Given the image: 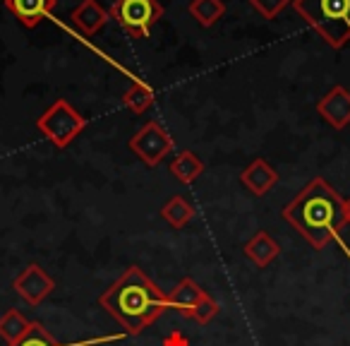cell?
I'll return each mask as SVG.
<instances>
[{
  "mask_svg": "<svg viewBox=\"0 0 350 346\" xmlns=\"http://www.w3.org/2000/svg\"><path fill=\"white\" fill-rule=\"evenodd\" d=\"M127 147H130V151L137 156V159L144 161L149 169H154V166H159L161 161L173 151L175 142L161 123L149 121L130 137Z\"/></svg>",
  "mask_w": 350,
  "mask_h": 346,
  "instance_id": "cell-6",
  "label": "cell"
},
{
  "mask_svg": "<svg viewBox=\"0 0 350 346\" xmlns=\"http://www.w3.org/2000/svg\"><path fill=\"white\" fill-rule=\"evenodd\" d=\"M317 113L329 123L334 130H343L350 125V92L340 84L331 87L317 101Z\"/></svg>",
  "mask_w": 350,
  "mask_h": 346,
  "instance_id": "cell-8",
  "label": "cell"
},
{
  "mask_svg": "<svg viewBox=\"0 0 350 346\" xmlns=\"http://www.w3.org/2000/svg\"><path fill=\"white\" fill-rule=\"evenodd\" d=\"M70 20H72V25L77 27L79 32H84L87 36H94L106 27V22L111 20V15H108L106 8L98 5V0H82V3L72 10Z\"/></svg>",
  "mask_w": 350,
  "mask_h": 346,
  "instance_id": "cell-12",
  "label": "cell"
},
{
  "mask_svg": "<svg viewBox=\"0 0 350 346\" xmlns=\"http://www.w3.org/2000/svg\"><path fill=\"white\" fill-rule=\"evenodd\" d=\"M31 320H27L25 315H22L20 310H8L5 315L0 317V339L5 341L8 346L15 344L17 339H22L25 336V332L29 330Z\"/></svg>",
  "mask_w": 350,
  "mask_h": 346,
  "instance_id": "cell-18",
  "label": "cell"
},
{
  "mask_svg": "<svg viewBox=\"0 0 350 346\" xmlns=\"http://www.w3.org/2000/svg\"><path fill=\"white\" fill-rule=\"evenodd\" d=\"M151 103H154V89L144 82H132L130 89L122 94V106L130 113H135V116L146 113L151 108Z\"/></svg>",
  "mask_w": 350,
  "mask_h": 346,
  "instance_id": "cell-16",
  "label": "cell"
},
{
  "mask_svg": "<svg viewBox=\"0 0 350 346\" xmlns=\"http://www.w3.org/2000/svg\"><path fill=\"white\" fill-rule=\"evenodd\" d=\"M168 171L175 181H180L183 186H190V183H195L197 178L204 173V161H202L195 151L185 149L170 161Z\"/></svg>",
  "mask_w": 350,
  "mask_h": 346,
  "instance_id": "cell-14",
  "label": "cell"
},
{
  "mask_svg": "<svg viewBox=\"0 0 350 346\" xmlns=\"http://www.w3.org/2000/svg\"><path fill=\"white\" fill-rule=\"evenodd\" d=\"M84 127H87V118H84L72 103L65 101V99H58V101L51 103L39 116V121H36V130H39L51 145L58 147V149H65V147L72 145V142L82 135Z\"/></svg>",
  "mask_w": 350,
  "mask_h": 346,
  "instance_id": "cell-4",
  "label": "cell"
},
{
  "mask_svg": "<svg viewBox=\"0 0 350 346\" xmlns=\"http://www.w3.org/2000/svg\"><path fill=\"white\" fill-rule=\"evenodd\" d=\"M345 219H348V224H350V197L345 200Z\"/></svg>",
  "mask_w": 350,
  "mask_h": 346,
  "instance_id": "cell-22",
  "label": "cell"
},
{
  "mask_svg": "<svg viewBox=\"0 0 350 346\" xmlns=\"http://www.w3.org/2000/svg\"><path fill=\"white\" fill-rule=\"evenodd\" d=\"M10 346H70V344H58L55 336L51 334L41 322H31L29 330L25 332V336L17 339L15 344H10Z\"/></svg>",
  "mask_w": 350,
  "mask_h": 346,
  "instance_id": "cell-19",
  "label": "cell"
},
{
  "mask_svg": "<svg viewBox=\"0 0 350 346\" xmlns=\"http://www.w3.org/2000/svg\"><path fill=\"white\" fill-rule=\"evenodd\" d=\"M221 312V306L219 301H214V298L206 293L204 298H202V303L195 308V312H192V320L200 322V325H209L211 320H214L216 315Z\"/></svg>",
  "mask_w": 350,
  "mask_h": 346,
  "instance_id": "cell-20",
  "label": "cell"
},
{
  "mask_svg": "<svg viewBox=\"0 0 350 346\" xmlns=\"http://www.w3.org/2000/svg\"><path fill=\"white\" fill-rule=\"evenodd\" d=\"M204 296H206L204 288H202L195 279L185 277V279H180L178 286L168 293V308L170 310H178L180 315H185L192 320V312H195V308L200 306Z\"/></svg>",
  "mask_w": 350,
  "mask_h": 346,
  "instance_id": "cell-11",
  "label": "cell"
},
{
  "mask_svg": "<svg viewBox=\"0 0 350 346\" xmlns=\"http://www.w3.org/2000/svg\"><path fill=\"white\" fill-rule=\"evenodd\" d=\"M161 219L168 226H173V229H185V226L195 219V207L183 195H175L161 207Z\"/></svg>",
  "mask_w": 350,
  "mask_h": 346,
  "instance_id": "cell-15",
  "label": "cell"
},
{
  "mask_svg": "<svg viewBox=\"0 0 350 346\" xmlns=\"http://www.w3.org/2000/svg\"><path fill=\"white\" fill-rule=\"evenodd\" d=\"M108 15L130 36L146 39L156 22L163 17V8L159 0H116Z\"/></svg>",
  "mask_w": 350,
  "mask_h": 346,
  "instance_id": "cell-5",
  "label": "cell"
},
{
  "mask_svg": "<svg viewBox=\"0 0 350 346\" xmlns=\"http://www.w3.org/2000/svg\"><path fill=\"white\" fill-rule=\"evenodd\" d=\"M243 253H245V258L254 264V267L264 269V267H269L278 255H281V243H278L273 236H269L267 231H257V234L245 243Z\"/></svg>",
  "mask_w": 350,
  "mask_h": 346,
  "instance_id": "cell-13",
  "label": "cell"
},
{
  "mask_svg": "<svg viewBox=\"0 0 350 346\" xmlns=\"http://www.w3.org/2000/svg\"><path fill=\"white\" fill-rule=\"evenodd\" d=\"M278 178H281L278 171L267 159H254L240 173V183L257 197H264L267 193H271V188H276Z\"/></svg>",
  "mask_w": 350,
  "mask_h": 346,
  "instance_id": "cell-9",
  "label": "cell"
},
{
  "mask_svg": "<svg viewBox=\"0 0 350 346\" xmlns=\"http://www.w3.org/2000/svg\"><path fill=\"white\" fill-rule=\"evenodd\" d=\"M98 306L120 322L127 334H142L165 310H170L168 293L161 291L137 264L127 267L125 274L101 293Z\"/></svg>",
  "mask_w": 350,
  "mask_h": 346,
  "instance_id": "cell-2",
  "label": "cell"
},
{
  "mask_svg": "<svg viewBox=\"0 0 350 346\" xmlns=\"http://www.w3.org/2000/svg\"><path fill=\"white\" fill-rule=\"evenodd\" d=\"M12 288H15V293L22 301L29 303L31 308H36L53 293L55 282L41 264L29 262L15 279H12Z\"/></svg>",
  "mask_w": 350,
  "mask_h": 346,
  "instance_id": "cell-7",
  "label": "cell"
},
{
  "mask_svg": "<svg viewBox=\"0 0 350 346\" xmlns=\"http://www.w3.org/2000/svg\"><path fill=\"white\" fill-rule=\"evenodd\" d=\"M283 221L293 226L314 250H324L340 236L345 219V200L324 178H312L293 202L281 210Z\"/></svg>",
  "mask_w": 350,
  "mask_h": 346,
  "instance_id": "cell-1",
  "label": "cell"
},
{
  "mask_svg": "<svg viewBox=\"0 0 350 346\" xmlns=\"http://www.w3.org/2000/svg\"><path fill=\"white\" fill-rule=\"evenodd\" d=\"M250 5L262 17H267V20H276V17L291 5V0H250Z\"/></svg>",
  "mask_w": 350,
  "mask_h": 346,
  "instance_id": "cell-21",
  "label": "cell"
},
{
  "mask_svg": "<svg viewBox=\"0 0 350 346\" xmlns=\"http://www.w3.org/2000/svg\"><path fill=\"white\" fill-rule=\"evenodd\" d=\"M293 8L331 49L350 41V0H293Z\"/></svg>",
  "mask_w": 350,
  "mask_h": 346,
  "instance_id": "cell-3",
  "label": "cell"
},
{
  "mask_svg": "<svg viewBox=\"0 0 350 346\" xmlns=\"http://www.w3.org/2000/svg\"><path fill=\"white\" fill-rule=\"evenodd\" d=\"M190 15L197 25L214 27L216 22L226 15V5H224V0H192Z\"/></svg>",
  "mask_w": 350,
  "mask_h": 346,
  "instance_id": "cell-17",
  "label": "cell"
},
{
  "mask_svg": "<svg viewBox=\"0 0 350 346\" xmlns=\"http://www.w3.org/2000/svg\"><path fill=\"white\" fill-rule=\"evenodd\" d=\"M55 5H58V0H5L10 15L27 29H34L46 17H51Z\"/></svg>",
  "mask_w": 350,
  "mask_h": 346,
  "instance_id": "cell-10",
  "label": "cell"
}]
</instances>
